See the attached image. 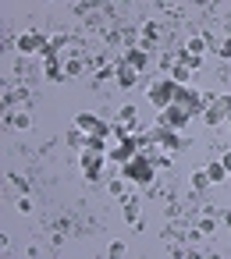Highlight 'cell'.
<instances>
[{"label": "cell", "instance_id": "obj_23", "mask_svg": "<svg viewBox=\"0 0 231 259\" xmlns=\"http://www.w3.org/2000/svg\"><path fill=\"white\" fill-rule=\"evenodd\" d=\"M217 220H220V224L231 231V209H217Z\"/></svg>", "mask_w": 231, "mask_h": 259}, {"label": "cell", "instance_id": "obj_13", "mask_svg": "<svg viewBox=\"0 0 231 259\" xmlns=\"http://www.w3.org/2000/svg\"><path fill=\"white\" fill-rule=\"evenodd\" d=\"M4 124H8V128H18V132H25V128H32V114H18V110H4Z\"/></svg>", "mask_w": 231, "mask_h": 259}, {"label": "cell", "instance_id": "obj_22", "mask_svg": "<svg viewBox=\"0 0 231 259\" xmlns=\"http://www.w3.org/2000/svg\"><path fill=\"white\" fill-rule=\"evenodd\" d=\"M107 255H114V259L125 255V241H110V245H107Z\"/></svg>", "mask_w": 231, "mask_h": 259}, {"label": "cell", "instance_id": "obj_5", "mask_svg": "<svg viewBox=\"0 0 231 259\" xmlns=\"http://www.w3.org/2000/svg\"><path fill=\"white\" fill-rule=\"evenodd\" d=\"M36 100V93L29 89V85H11V89H4L0 93V103H4V110H15V107H29Z\"/></svg>", "mask_w": 231, "mask_h": 259}, {"label": "cell", "instance_id": "obj_11", "mask_svg": "<svg viewBox=\"0 0 231 259\" xmlns=\"http://www.w3.org/2000/svg\"><path fill=\"white\" fill-rule=\"evenodd\" d=\"M135 85H139V71L118 57V89H135Z\"/></svg>", "mask_w": 231, "mask_h": 259}, {"label": "cell", "instance_id": "obj_15", "mask_svg": "<svg viewBox=\"0 0 231 259\" xmlns=\"http://www.w3.org/2000/svg\"><path fill=\"white\" fill-rule=\"evenodd\" d=\"M203 170H206V178H210V185H220V181L227 178V167H224L220 160H206V163H203Z\"/></svg>", "mask_w": 231, "mask_h": 259}, {"label": "cell", "instance_id": "obj_21", "mask_svg": "<svg viewBox=\"0 0 231 259\" xmlns=\"http://www.w3.org/2000/svg\"><path fill=\"white\" fill-rule=\"evenodd\" d=\"M217 54H220L224 61H231V32H227V36H224V39L217 43Z\"/></svg>", "mask_w": 231, "mask_h": 259}, {"label": "cell", "instance_id": "obj_8", "mask_svg": "<svg viewBox=\"0 0 231 259\" xmlns=\"http://www.w3.org/2000/svg\"><path fill=\"white\" fill-rule=\"evenodd\" d=\"M203 121H206L210 128H217V124H227V121H231V96H227V93H224V96H217V103H213V107H206Z\"/></svg>", "mask_w": 231, "mask_h": 259}, {"label": "cell", "instance_id": "obj_6", "mask_svg": "<svg viewBox=\"0 0 231 259\" xmlns=\"http://www.w3.org/2000/svg\"><path fill=\"white\" fill-rule=\"evenodd\" d=\"M135 156H139L135 135H128V139H114V146L107 149V160H114V163H128V160H135Z\"/></svg>", "mask_w": 231, "mask_h": 259}, {"label": "cell", "instance_id": "obj_2", "mask_svg": "<svg viewBox=\"0 0 231 259\" xmlns=\"http://www.w3.org/2000/svg\"><path fill=\"white\" fill-rule=\"evenodd\" d=\"M174 89H178V85H174L171 78H153V82L146 85V100H149L157 110H164V107L174 103Z\"/></svg>", "mask_w": 231, "mask_h": 259}, {"label": "cell", "instance_id": "obj_19", "mask_svg": "<svg viewBox=\"0 0 231 259\" xmlns=\"http://www.w3.org/2000/svg\"><path fill=\"white\" fill-rule=\"evenodd\" d=\"M8 181H11L22 195H32V178H22V174H15V170H11V174H8Z\"/></svg>", "mask_w": 231, "mask_h": 259}, {"label": "cell", "instance_id": "obj_14", "mask_svg": "<svg viewBox=\"0 0 231 259\" xmlns=\"http://www.w3.org/2000/svg\"><path fill=\"white\" fill-rule=\"evenodd\" d=\"M121 209H125V224L142 227V220H139V195H128V199L121 202Z\"/></svg>", "mask_w": 231, "mask_h": 259}, {"label": "cell", "instance_id": "obj_7", "mask_svg": "<svg viewBox=\"0 0 231 259\" xmlns=\"http://www.w3.org/2000/svg\"><path fill=\"white\" fill-rule=\"evenodd\" d=\"M103 160H107L103 153H89V149H86V153H79V167H82V174H86V181H89V185H96V181H100V174H103Z\"/></svg>", "mask_w": 231, "mask_h": 259}, {"label": "cell", "instance_id": "obj_3", "mask_svg": "<svg viewBox=\"0 0 231 259\" xmlns=\"http://www.w3.org/2000/svg\"><path fill=\"white\" fill-rule=\"evenodd\" d=\"M47 47H50V36H43V32H22V36H15V50H18L22 57L47 54Z\"/></svg>", "mask_w": 231, "mask_h": 259}, {"label": "cell", "instance_id": "obj_20", "mask_svg": "<svg viewBox=\"0 0 231 259\" xmlns=\"http://www.w3.org/2000/svg\"><path fill=\"white\" fill-rule=\"evenodd\" d=\"M188 181H192V192H199V195H203V188L210 185V178H206V170H203V167H199V170H192V178H188Z\"/></svg>", "mask_w": 231, "mask_h": 259}, {"label": "cell", "instance_id": "obj_4", "mask_svg": "<svg viewBox=\"0 0 231 259\" xmlns=\"http://www.w3.org/2000/svg\"><path fill=\"white\" fill-rule=\"evenodd\" d=\"M188 121H192V114H188L181 103H171V107H164V110H160V117H157V124H160V128H171V132H181Z\"/></svg>", "mask_w": 231, "mask_h": 259}, {"label": "cell", "instance_id": "obj_9", "mask_svg": "<svg viewBox=\"0 0 231 259\" xmlns=\"http://www.w3.org/2000/svg\"><path fill=\"white\" fill-rule=\"evenodd\" d=\"M149 132H153V142H157V149H164V153H178V149L185 146V139H181L178 132H171V128H160V124H153Z\"/></svg>", "mask_w": 231, "mask_h": 259}, {"label": "cell", "instance_id": "obj_17", "mask_svg": "<svg viewBox=\"0 0 231 259\" xmlns=\"http://www.w3.org/2000/svg\"><path fill=\"white\" fill-rule=\"evenodd\" d=\"M64 146H68V149H75V153H86V146H89V135L75 128V132H68V135H64Z\"/></svg>", "mask_w": 231, "mask_h": 259}, {"label": "cell", "instance_id": "obj_1", "mask_svg": "<svg viewBox=\"0 0 231 259\" xmlns=\"http://www.w3.org/2000/svg\"><path fill=\"white\" fill-rule=\"evenodd\" d=\"M121 174H125L128 181H135L139 188H146V185H153V181H157V167L149 163V156H146V153H139L135 160L121 163Z\"/></svg>", "mask_w": 231, "mask_h": 259}, {"label": "cell", "instance_id": "obj_12", "mask_svg": "<svg viewBox=\"0 0 231 259\" xmlns=\"http://www.w3.org/2000/svg\"><path fill=\"white\" fill-rule=\"evenodd\" d=\"M43 78H50V82H64L68 75H64V61L61 57H47V64H43Z\"/></svg>", "mask_w": 231, "mask_h": 259}, {"label": "cell", "instance_id": "obj_24", "mask_svg": "<svg viewBox=\"0 0 231 259\" xmlns=\"http://www.w3.org/2000/svg\"><path fill=\"white\" fill-rule=\"evenodd\" d=\"M18 209H22V213H32V199L22 195V199H18Z\"/></svg>", "mask_w": 231, "mask_h": 259}, {"label": "cell", "instance_id": "obj_10", "mask_svg": "<svg viewBox=\"0 0 231 259\" xmlns=\"http://www.w3.org/2000/svg\"><path fill=\"white\" fill-rule=\"evenodd\" d=\"M121 61H125L128 68H135L139 75H142V71L149 68V54H146L142 47H135V50H125V54H121Z\"/></svg>", "mask_w": 231, "mask_h": 259}, {"label": "cell", "instance_id": "obj_16", "mask_svg": "<svg viewBox=\"0 0 231 259\" xmlns=\"http://www.w3.org/2000/svg\"><path fill=\"white\" fill-rule=\"evenodd\" d=\"M107 192H110V195H114L118 202H125V199L132 195V192H128V178H125V174H118V178H110V185H107Z\"/></svg>", "mask_w": 231, "mask_h": 259}, {"label": "cell", "instance_id": "obj_25", "mask_svg": "<svg viewBox=\"0 0 231 259\" xmlns=\"http://www.w3.org/2000/svg\"><path fill=\"white\" fill-rule=\"evenodd\" d=\"M220 163H224V167H227V174H231V149H227V153L220 156Z\"/></svg>", "mask_w": 231, "mask_h": 259}, {"label": "cell", "instance_id": "obj_18", "mask_svg": "<svg viewBox=\"0 0 231 259\" xmlns=\"http://www.w3.org/2000/svg\"><path fill=\"white\" fill-rule=\"evenodd\" d=\"M178 64H185L188 71H203V57H196V54H188L185 47H178Z\"/></svg>", "mask_w": 231, "mask_h": 259}]
</instances>
